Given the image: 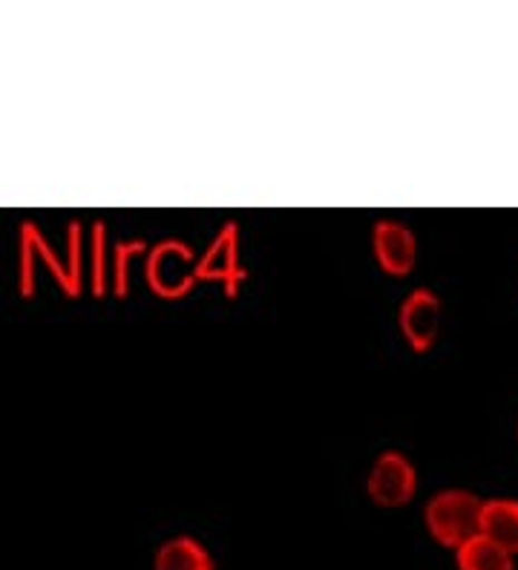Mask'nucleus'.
Wrapping results in <instances>:
<instances>
[{
  "label": "nucleus",
  "mask_w": 518,
  "mask_h": 570,
  "mask_svg": "<svg viewBox=\"0 0 518 570\" xmlns=\"http://www.w3.org/2000/svg\"><path fill=\"white\" fill-rule=\"evenodd\" d=\"M43 259L49 272L56 274V283L61 285L63 294L69 297H78L81 294L84 283V243H81V225L72 223L67 230V257H56V250L49 248V243L43 239L41 228L32 223L21 225V268H18V283H21L23 297H32L35 294V263Z\"/></svg>",
  "instance_id": "obj_1"
},
{
  "label": "nucleus",
  "mask_w": 518,
  "mask_h": 570,
  "mask_svg": "<svg viewBox=\"0 0 518 570\" xmlns=\"http://www.w3.org/2000/svg\"><path fill=\"white\" fill-rule=\"evenodd\" d=\"M483 504L487 501L467 493V490H443L429 501L423 519H427L429 533L438 544L458 550L470 539L481 535Z\"/></svg>",
  "instance_id": "obj_2"
},
{
  "label": "nucleus",
  "mask_w": 518,
  "mask_h": 570,
  "mask_svg": "<svg viewBox=\"0 0 518 570\" xmlns=\"http://www.w3.org/2000/svg\"><path fill=\"white\" fill-rule=\"evenodd\" d=\"M199 283V259L179 239H165L147 254V285L162 299H182Z\"/></svg>",
  "instance_id": "obj_3"
},
{
  "label": "nucleus",
  "mask_w": 518,
  "mask_h": 570,
  "mask_svg": "<svg viewBox=\"0 0 518 570\" xmlns=\"http://www.w3.org/2000/svg\"><path fill=\"white\" fill-rule=\"evenodd\" d=\"M414 466L401 452H383L374 461L372 473H369V495L380 508L394 510L409 504L414 495Z\"/></svg>",
  "instance_id": "obj_4"
},
{
  "label": "nucleus",
  "mask_w": 518,
  "mask_h": 570,
  "mask_svg": "<svg viewBox=\"0 0 518 570\" xmlns=\"http://www.w3.org/2000/svg\"><path fill=\"white\" fill-rule=\"evenodd\" d=\"M199 279L202 283H222L225 294L236 297L240 283L245 279V272L240 265V228L236 223H228L216 234V239L207 245V250L199 257Z\"/></svg>",
  "instance_id": "obj_5"
},
{
  "label": "nucleus",
  "mask_w": 518,
  "mask_h": 570,
  "mask_svg": "<svg viewBox=\"0 0 518 570\" xmlns=\"http://www.w3.org/2000/svg\"><path fill=\"white\" fill-rule=\"evenodd\" d=\"M401 332L414 352H429L441 332V299L429 288L409 294L401 306Z\"/></svg>",
  "instance_id": "obj_6"
},
{
  "label": "nucleus",
  "mask_w": 518,
  "mask_h": 570,
  "mask_svg": "<svg viewBox=\"0 0 518 570\" xmlns=\"http://www.w3.org/2000/svg\"><path fill=\"white\" fill-rule=\"evenodd\" d=\"M374 257H378L380 268L392 277H407L414 268L418 259V243L414 234L401 223L392 219H380L374 225Z\"/></svg>",
  "instance_id": "obj_7"
},
{
  "label": "nucleus",
  "mask_w": 518,
  "mask_h": 570,
  "mask_svg": "<svg viewBox=\"0 0 518 570\" xmlns=\"http://www.w3.org/2000/svg\"><path fill=\"white\" fill-rule=\"evenodd\" d=\"M481 535L492 539L512 557L518 553V501L516 499H492L483 504Z\"/></svg>",
  "instance_id": "obj_8"
},
{
  "label": "nucleus",
  "mask_w": 518,
  "mask_h": 570,
  "mask_svg": "<svg viewBox=\"0 0 518 570\" xmlns=\"http://www.w3.org/2000/svg\"><path fill=\"white\" fill-rule=\"evenodd\" d=\"M458 570H516V557L487 535H476L456 550Z\"/></svg>",
  "instance_id": "obj_9"
},
{
  "label": "nucleus",
  "mask_w": 518,
  "mask_h": 570,
  "mask_svg": "<svg viewBox=\"0 0 518 570\" xmlns=\"http://www.w3.org/2000/svg\"><path fill=\"white\" fill-rule=\"evenodd\" d=\"M156 570H214V559L207 557V550L196 539L179 535L162 544L156 553Z\"/></svg>",
  "instance_id": "obj_10"
},
{
  "label": "nucleus",
  "mask_w": 518,
  "mask_h": 570,
  "mask_svg": "<svg viewBox=\"0 0 518 570\" xmlns=\"http://www.w3.org/2000/svg\"><path fill=\"white\" fill-rule=\"evenodd\" d=\"M147 245L138 243V239H130V243H118L116 250H113V292L118 297H127L130 294V272L133 263L138 257H145Z\"/></svg>",
  "instance_id": "obj_11"
},
{
  "label": "nucleus",
  "mask_w": 518,
  "mask_h": 570,
  "mask_svg": "<svg viewBox=\"0 0 518 570\" xmlns=\"http://www.w3.org/2000/svg\"><path fill=\"white\" fill-rule=\"evenodd\" d=\"M90 283H92V294L104 297L107 288L113 285V263H107V230H104L101 223H96L92 228V245H90Z\"/></svg>",
  "instance_id": "obj_12"
}]
</instances>
